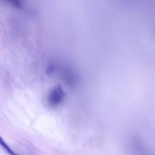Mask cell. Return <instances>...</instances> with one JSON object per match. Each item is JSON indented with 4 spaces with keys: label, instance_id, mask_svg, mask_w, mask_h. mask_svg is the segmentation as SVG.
<instances>
[{
    "label": "cell",
    "instance_id": "6da1fadb",
    "mask_svg": "<svg viewBox=\"0 0 155 155\" xmlns=\"http://www.w3.org/2000/svg\"><path fill=\"white\" fill-rule=\"evenodd\" d=\"M127 150L129 155H155V152L140 136L134 134L128 141Z\"/></svg>",
    "mask_w": 155,
    "mask_h": 155
},
{
    "label": "cell",
    "instance_id": "7a4b0ae2",
    "mask_svg": "<svg viewBox=\"0 0 155 155\" xmlns=\"http://www.w3.org/2000/svg\"><path fill=\"white\" fill-rule=\"evenodd\" d=\"M65 94L60 87L55 88L48 95L47 102L51 107H57L64 100Z\"/></svg>",
    "mask_w": 155,
    "mask_h": 155
},
{
    "label": "cell",
    "instance_id": "3957f363",
    "mask_svg": "<svg viewBox=\"0 0 155 155\" xmlns=\"http://www.w3.org/2000/svg\"><path fill=\"white\" fill-rule=\"evenodd\" d=\"M1 144L2 147L5 149L6 151H7L8 154H10V155H18V154H17L16 152L13 151V150H12V149H11L9 147V146L7 145V143L2 139V138H1Z\"/></svg>",
    "mask_w": 155,
    "mask_h": 155
}]
</instances>
